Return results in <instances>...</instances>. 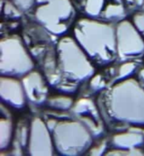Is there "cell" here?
Segmentation results:
<instances>
[{"label": "cell", "instance_id": "cell-18", "mask_svg": "<svg viewBox=\"0 0 144 156\" xmlns=\"http://www.w3.org/2000/svg\"><path fill=\"white\" fill-rule=\"evenodd\" d=\"M10 1H12L21 11H24V10H28L34 4L35 0H10Z\"/></svg>", "mask_w": 144, "mask_h": 156}, {"label": "cell", "instance_id": "cell-19", "mask_svg": "<svg viewBox=\"0 0 144 156\" xmlns=\"http://www.w3.org/2000/svg\"><path fill=\"white\" fill-rule=\"evenodd\" d=\"M103 81L100 75H97L90 80V87L94 90H100L103 87Z\"/></svg>", "mask_w": 144, "mask_h": 156}, {"label": "cell", "instance_id": "cell-20", "mask_svg": "<svg viewBox=\"0 0 144 156\" xmlns=\"http://www.w3.org/2000/svg\"><path fill=\"white\" fill-rule=\"evenodd\" d=\"M37 3H39V4H43V3H46V2H47L48 0H36Z\"/></svg>", "mask_w": 144, "mask_h": 156}, {"label": "cell", "instance_id": "cell-7", "mask_svg": "<svg viewBox=\"0 0 144 156\" xmlns=\"http://www.w3.org/2000/svg\"><path fill=\"white\" fill-rule=\"evenodd\" d=\"M117 54L121 59L138 58L144 54V39L133 23L122 20L116 27Z\"/></svg>", "mask_w": 144, "mask_h": 156}, {"label": "cell", "instance_id": "cell-17", "mask_svg": "<svg viewBox=\"0 0 144 156\" xmlns=\"http://www.w3.org/2000/svg\"><path fill=\"white\" fill-rule=\"evenodd\" d=\"M133 25L142 35H144V12H137L133 16Z\"/></svg>", "mask_w": 144, "mask_h": 156}, {"label": "cell", "instance_id": "cell-16", "mask_svg": "<svg viewBox=\"0 0 144 156\" xmlns=\"http://www.w3.org/2000/svg\"><path fill=\"white\" fill-rule=\"evenodd\" d=\"M4 13L10 18H16L21 16V10L13 2L5 3L4 7Z\"/></svg>", "mask_w": 144, "mask_h": 156}, {"label": "cell", "instance_id": "cell-6", "mask_svg": "<svg viewBox=\"0 0 144 156\" xmlns=\"http://www.w3.org/2000/svg\"><path fill=\"white\" fill-rule=\"evenodd\" d=\"M34 62L19 37L13 36L1 41V73L19 77L31 71Z\"/></svg>", "mask_w": 144, "mask_h": 156}, {"label": "cell", "instance_id": "cell-10", "mask_svg": "<svg viewBox=\"0 0 144 156\" xmlns=\"http://www.w3.org/2000/svg\"><path fill=\"white\" fill-rule=\"evenodd\" d=\"M26 99L35 104L43 103L47 100V86L42 75L37 71H29L22 80Z\"/></svg>", "mask_w": 144, "mask_h": 156}, {"label": "cell", "instance_id": "cell-15", "mask_svg": "<svg viewBox=\"0 0 144 156\" xmlns=\"http://www.w3.org/2000/svg\"><path fill=\"white\" fill-rule=\"evenodd\" d=\"M136 69V63L134 62H125L123 63L119 69V77L121 79H124L132 75Z\"/></svg>", "mask_w": 144, "mask_h": 156}, {"label": "cell", "instance_id": "cell-12", "mask_svg": "<svg viewBox=\"0 0 144 156\" xmlns=\"http://www.w3.org/2000/svg\"><path fill=\"white\" fill-rule=\"evenodd\" d=\"M12 138V122L10 119L4 118L1 120V149L9 146Z\"/></svg>", "mask_w": 144, "mask_h": 156}, {"label": "cell", "instance_id": "cell-9", "mask_svg": "<svg viewBox=\"0 0 144 156\" xmlns=\"http://www.w3.org/2000/svg\"><path fill=\"white\" fill-rule=\"evenodd\" d=\"M1 99L12 107L23 108L26 101L23 83L11 76L1 77Z\"/></svg>", "mask_w": 144, "mask_h": 156}, {"label": "cell", "instance_id": "cell-4", "mask_svg": "<svg viewBox=\"0 0 144 156\" xmlns=\"http://www.w3.org/2000/svg\"><path fill=\"white\" fill-rule=\"evenodd\" d=\"M54 147L63 154H79L92 143L88 128L80 122L63 121L58 122L53 130Z\"/></svg>", "mask_w": 144, "mask_h": 156}, {"label": "cell", "instance_id": "cell-11", "mask_svg": "<svg viewBox=\"0 0 144 156\" xmlns=\"http://www.w3.org/2000/svg\"><path fill=\"white\" fill-rule=\"evenodd\" d=\"M143 143V135L140 133H122L112 137V144L118 149H136Z\"/></svg>", "mask_w": 144, "mask_h": 156}, {"label": "cell", "instance_id": "cell-3", "mask_svg": "<svg viewBox=\"0 0 144 156\" xmlns=\"http://www.w3.org/2000/svg\"><path fill=\"white\" fill-rule=\"evenodd\" d=\"M58 69L64 78L79 81L92 76L94 68L88 59L87 53L71 37L62 38L58 45Z\"/></svg>", "mask_w": 144, "mask_h": 156}, {"label": "cell", "instance_id": "cell-8", "mask_svg": "<svg viewBox=\"0 0 144 156\" xmlns=\"http://www.w3.org/2000/svg\"><path fill=\"white\" fill-rule=\"evenodd\" d=\"M29 131L28 151L32 155H51L53 154V144L49 135V129L45 122L35 118Z\"/></svg>", "mask_w": 144, "mask_h": 156}, {"label": "cell", "instance_id": "cell-2", "mask_svg": "<svg viewBox=\"0 0 144 156\" xmlns=\"http://www.w3.org/2000/svg\"><path fill=\"white\" fill-rule=\"evenodd\" d=\"M111 114L118 121L144 125V88L134 79H127L111 90Z\"/></svg>", "mask_w": 144, "mask_h": 156}, {"label": "cell", "instance_id": "cell-5", "mask_svg": "<svg viewBox=\"0 0 144 156\" xmlns=\"http://www.w3.org/2000/svg\"><path fill=\"white\" fill-rule=\"evenodd\" d=\"M35 16L50 33L62 35L70 26L75 10L70 0H48L37 8Z\"/></svg>", "mask_w": 144, "mask_h": 156}, {"label": "cell", "instance_id": "cell-13", "mask_svg": "<svg viewBox=\"0 0 144 156\" xmlns=\"http://www.w3.org/2000/svg\"><path fill=\"white\" fill-rule=\"evenodd\" d=\"M105 0H86L85 12L90 17H98L101 16Z\"/></svg>", "mask_w": 144, "mask_h": 156}, {"label": "cell", "instance_id": "cell-1", "mask_svg": "<svg viewBox=\"0 0 144 156\" xmlns=\"http://www.w3.org/2000/svg\"><path fill=\"white\" fill-rule=\"evenodd\" d=\"M74 32L94 38L76 37V40L97 63L108 64L117 54L116 29L111 24L82 18L76 23Z\"/></svg>", "mask_w": 144, "mask_h": 156}, {"label": "cell", "instance_id": "cell-21", "mask_svg": "<svg viewBox=\"0 0 144 156\" xmlns=\"http://www.w3.org/2000/svg\"><path fill=\"white\" fill-rule=\"evenodd\" d=\"M137 1H138V2H140V4H142V2L143 0H137Z\"/></svg>", "mask_w": 144, "mask_h": 156}, {"label": "cell", "instance_id": "cell-14", "mask_svg": "<svg viewBox=\"0 0 144 156\" xmlns=\"http://www.w3.org/2000/svg\"><path fill=\"white\" fill-rule=\"evenodd\" d=\"M50 107L58 110H68L73 105V100L67 96H56L47 100Z\"/></svg>", "mask_w": 144, "mask_h": 156}]
</instances>
